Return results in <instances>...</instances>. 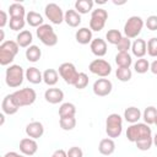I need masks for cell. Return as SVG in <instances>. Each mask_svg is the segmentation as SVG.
Segmentation results:
<instances>
[{
  "label": "cell",
  "mask_w": 157,
  "mask_h": 157,
  "mask_svg": "<svg viewBox=\"0 0 157 157\" xmlns=\"http://www.w3.org/2000/svg\"><path fill=\"white\" fill-rule=\"evenodd\" d=\"M20 45L16 40H5L0 44V65L10 66L15 60V56L18 54Z\"/></svg>",
  "instance_id": "cell-1"
},
{
  "label": "cell",
  "mask_w": 157,
  "mask_h": 157,
  "mask_svg": "<svg viewBox=\"0 0 157 157\" xmlns=\"http://www.w3.org/2000/svg\"><path fill=\"white\" fill-rule=\"evenodd\" d=\"M146 137H152V130L150 125L145 123H135L130 124V126L126 129V139L130 142H136L139 140L146 139Z\"/></svg>",
  "instance_id": "cell-2"
},
{
  "label": "cell",
  "mask_w": 157,
  "mask_h": 157,
  "mask_svg": "<svg viewBox=\"0 0 157 157\" xmlns=\"http://www.w3.org/2000/svg\"><path fill=\"white\" fill-rule=\"evenodd\" d=\"M25 72L21 65L17 64H12L10 66H7L6 71H5V82L9 87L11 88H17L22 85L23 80L26 78Z\"/></svg>",
  "instance_id": "cell-3"
},
{
  "label": "cell",
  "mask_w": 157,
  "mask_h": 157,
  "mask_svg": "<svg viewBox=\"0 0 157 157\" xmlns=\"http://www.w3.org/2000/svg\"><path fill=\"white\" fill-rule=\"evenodd\" d=\"M105 132L108 137H119L123 132V118L118 113H112L105 119Z\"/></svg>",
  "instance_id": "cell-4"
},
{
  "label": "cell",
  "mask_w": 157,
  "mask_h": 157,
  "mask_svg": "<svg viewBox=\"0 0 157 157\" xmlns=\"http://www.w3.org/2000/svg\"><path fill=\"white\" fill-rule=\"evenodd\" d=\"M36 34L38 39L47 47H54L58 44V34L55 33L54 28L48 23H44L38 27L36 29Z\"/></svg>",
  "instance_id": "cell-5"
},
{
  "label": "cell",
  "mask_w": 157,
  "mask_h": 157,
  "mask_svg": "<svg viewBox=\"0 0 157 157\" xmlns=\"http://www.w3.org/2000/svg\"><path fill=\"white\" fill-rule=\"evenodd\" d=\"M16 104L18 105V108L21 107H27V105H31L36 102L37 99V93L33 88H29V87H25V88H21V90H17L15 91L13 93H11Z\"/></svg>",
  "instance_id": "cell-6"
},
{
  "label": "cell",
  "mask_w": 157,
  "mask_h": 157,
  "mask_svg": "<svg viewBox=\"0 0 157 157\" xmlns=\"http://www.w3.org/2000/svg\"><path fill=\"white\" fill-rule=\"evenodd\" d=\"M144 26H145V22L140 16H131L126 20V22L124 25V28H123L124 36L128 37L129 39L137 38L139 34L141 33Z\"/></svg>",
  "instance_id": "cell-7"
},
{
  "label": "cell",
  "mask_w": 157,
  "mask_h": 157,
  "mask_svg": "<svg viewBox=\"0 0 157 157\" xmlns=\"http://www.w3.org/2000/svg\"><path fill=\"white\" fill-rule=\"evenodd\" d=\"M108 20V12L107 10L98 7L91 12V18H90V28L93 32H99L104 28L105 22Z\"/></svg>",
  "instance_id": "cell-8"
},
{
  "label": "cell",
  "mask_w": 157,
  "mask_h": 157,
  "mask_svg": "<svg viewBox=\"0 0 157 157\" xmlns=\"http://www.w3.org/2000/svg\"><path fill=\"white\" fill-rule=\"evenodd\" d=\"M58 72L60 75V77L67 83V85H75L77 77H78V71L76 70V66L72 63H63L59 69Z\"/></svg>",
  "instance_id": "cell-9"
},
{
  "label": "cell",
  "mask_w": 157,
  "mask_h": 157,
  "mask_svg": "<svg viewBox=\"0 0 157 157\" xmlns=\"http://www.w3.org/2000/svg\"><path fill=\"white\" fill-rule=\"evenodd\" d=\"M44 15L53 25H60L64 22V15L65 13L63 12V9L55 2H49L45 5Z\"/></svg>",
  "instance_id": "cell-10"
},
{
  "label": "cell",
  "mask_w": 157,
  "mask_h": 157,
  "mask_svg": "<svg viewBox=\"0 0 157 157\" xmlns=\"http://www.w3.org/2000/svg\"><path fill=\"white\" fill-rule=\"evenodd\" d=\"M88 70L99 77H107L112 72V65L104 59H94L90 63Z\"/></svg>",
  "instance_id": "cell-11"
},
{
  "label": "cell",
  "mask_w": 157,
  "mask_h": 157,
  "mask_svg": "<svg viewBox=\"0 0 157 157\" xmlns=\"http://www.w3.org/2000/svg\"><path fill=\"white\" fill-rule=\"evenodd\" d=\"M92 90H93V93L96 96H98V97H105V96H108L112 92L113 83H112L110 80H108L105 77H101V78H98V80L94 81Z\"/></svg>",
  "instance_id": "cell-12"
},
{
  "label": "cell",
  "mask_w": 157,
  "mask_h": 157,
  "mask_svg": "<svg viewBox=\"0 0 157 157\" xmlns=\"http://www.w3.org/2000/svg\"><path fill=\"white\" fill-rule=\"evenodd\" d=\"M20 151L25 156H33L38 151V144L34 139L31 137H23L20 141Z\"/></svg>",
  "instance_id": "cell-13"
},
{
  "label": "cell",
  "mask_w": 157,
  "mask_h": 157,
  "mask_svg": "<svg viewBox=\"0 0 157 157\" xmlns=\"http://www.w3.org/2000/svg\"><path fill=\"white\" fill-rule=\"evenodd\" d=\"M1 109H2V113L4 114H7V115H13L18 112V105L16 104L12 94H6L1 102Z\"/></svg>",
  "instance_id": "cell-14"
},
{
  "label": "cell",
  "mask_w": 157,
  "mask_h": 157,
  "mask_svg": "<svg viewBox=\"0 0 157 157\" xmlns=\"http://www.w3.org/2000/svg\"><path fill=\"white\" fill-rule=\"evenodd\" d=\"M44 98L50 104H58L64 99V92L58 87H50L44 92Z\"/></svg>",
  "instance_id": "cell-15"
},
{
  "label": "cell",
  "mask_w": 157,
  "mask_h": 157,
  "mask_svg": "<svg viewBox=\"0 0 157 157\" xmlns=\"http://www.w3.org/2000/svg\"><path fill=\"white\" fill-rule=\"evenodd\" d=\"M26 134L28 137L31 139H39L43 136L44 134V126L40 121H31L29 124H27L26 126Z\"/></svg>",
  "instance_id": "cell-16"
},
{
  "label": "cell",
  "mask_w": 157,
  "mask_h": 157,
  "mask_svg": "<svg viewBox=\"0 0 157 157\" xmlns=\"http://www.w3.org/2000/svg\"><path fill=\"white\" fill-rule=\"evenodd\" d=\"M90 48H91V52L93 55L101 58V56H104L107 54V42L102 38H93V40L91 42L90 44Z\"/></svg>",
  "instance_id": "cell-17"
},
{
  "label": "cell",
  "mask_w": 157,
  "mask_h": 157,
  "mask_svg": "<svg viewBox=\"0 0 157 157\" xmlns=\"http://www.w3.org/2000/svg\"><path fill=\"white\" fill-rule=\"evenodd\" d=\"M131 53L134 56L141 59L146 55L147 53V42L142 38H136L131 43Z\"/></svg>",
  "instance_id": "cell-18"
},
{
  "label": "cell",
  "mask_w": 157,
  "mask_h": 157,
  "mask_svg": "<svg viewBox=\"0 0 157 157\" xmlns=\"http://www.w3.org/2000/svg\"><path fill=\"white\" fill-rule=\"evenodd\" d=\"M75 39L77 43L85 45V44H91V42L93 40V36H92V31L88 27H81L76 31L75 33Z\"/></svg>",
  "instance_id": "cell-19"
},
{
  "label": "cell",
  "mask_w": 157,
  "mask_h": 157,
  "mask_svg": "<svg viewBox=\"0 0 157 157\" xmlns=\"http://www.w3.org/2000/svg\"><path fill=\"white\" fill-rule=\"evenodd\" d=\"M64 22L72 27V28H76L80 26L81 23V15L75 10V9H71V10H66L65 15H64Z\"/></svg>",
  "instance_id": "cell-20"
},
{
  "label": "cell",
  "mask_w": 157,
  "mask_h": 157,
  "mask_svg": "<svg viewBox=\"0 0 157 157\" xmlns=\"http://www.w3.org/2000/svg\"><path fill=\"white\" fill-rule=\"evenodd\" d=\"M98 151L101 155L103 156H109L112 155L114 151H115V142L113 139L110 137H105V139H102L99 141V145H98Z\"/></svg>",
  "instance_id": "cell-21"
},
{
  "label": "cell",
  "mask_w": 157,
  "mask_h": 157,
  "mask_svg": "<svg viewBox=\"0 0 157 157\" xmlns=\"http://www.w3.org/2000/svg\"><path fill=\"white\" fill-rule=\"evenodd\" d=\"M25 76H26V80L33 85H38L43 81V74L39 71L38 67L36 66H31L26 70L25 72Z\"/></svg>",
  "instance_id": "cell-22"
},
{
  "label": "cell",
  "mask_w": 157,
  "mask_h": 157,
  "mask_svg": "<svg viewBox=\"0 0 157 157\" xmlns=\"http://www.w3.org/2000/svg\"><path fill=\"white\" fill-rule=\"evenodd\" d=\"M141 118H142V113L137 107H128L124 110V119L130 124L139 123Z\"/></svg>",
  "instance_id": "cell-23"
},
{
  "label": "cell",
  "mask_w": 157,
  "mask_h": 157,
  "mask_svg": "<svg viewBox=\"0 0 157 157\" xmlns=\"http://www.w3.org/2000/svg\"><path fill=\"white\" fill-rule=\"evenodd\" d=\"M16 42H17V44L21 48H26L27 49L28 47L32 45V42H33V34H32V32L28 31V29L21 31L17 34V37H16Z\"/></svg>",
  "instance_id": "cell-24"
},
{
  "label": "cell",
  "mask_w": 157,
  "mask_h": 157,
  "mask_svg": "<svg viewBox=\"0 0 157 157\" xmlns=\"http://www.w3.org/2000/svg\"><path fill=\"white\" fill-rule=\"evenodd\" d=\"M10 18H26V9L20 2H13L9 6Z\"/></svg>",
  "instance_id": "cell-25"
},
{
  "label": "cell",
  "mask_w": 157,
  "mask_h": 157,
  "mask_svg": "<svg viewBox=\"0 0 157 157\" xmlns=\"http://www.w3.org/2000/svg\"><path fill=\"white\" fill-rule=\"evenodd\" d=\"M26 22H27L31 27H34V28H38V27H40L42 25H44L43 16H42L39 12H36V11H29V12H27V15H26Z\"/></svg>",
  "instance_id": "cell-26"
},
{
  "label": "cell",
  "mask_w": 157,
  "mask_h": 157,
  "mask_svg": "<svg viewBox=\"0 0 157 157\" xmlns=\"http://www.w3.org/2000/svg\"><path fill=\"white\" fill-rule=\"evenodd\" d=\"M59 81V72L55 69H47L43 72V82L48 86H55Z\"/></svg>",
  "instance_id": "cell-27"
},
{
  "label": "cell",
  "mask_w": 157,
  "mask_h": 157,
  "mask_svg": "<svg viewBox=\"0 0 157 157\" xmlns=\"http://www.w3.org/2000/svg\"><path fill=\"white\" fill-rule=\"evenodd\" d=\"M93 5L94 2L92 0H77L75 2V10L80 15H85L93 11Z\"/></svg>",
  "instance_id": "cell-28"
},
{
  "label": "cell",
  "mask_w": 157,
  "mask_h": 157,
  "mask_svg": "<svg viewBox=\"0 0 157 157\" xmlns=\"http://www.w3.org/2000/svg\"><path fill=\"white\" fill-rule=\"evenodd\" d=\"M25 55H26V59H27L29 63H37V61L40 59V56H42V50L39 49L38 45L32 44L31 47H28V48L26 49Z\"/></svg>",
  "instance_id": "cell-29"
},
{
  "label": "cell",
  "mask_w": 157,
  "mask_h": 157,
  "mask_svg": "<svg viewBox=\"0 0 157 157\" xmlns=\"http://www.w3.org/2000/svg\"><path fill=\"white\" fill-rule=\"evenodd\" d=\"M115 63L118 67H130L132 64V56L129 53L118 52L115 55Z\"/></svg>",
  "instance_id": "cell-30"
},
{
  "label": "cell",
  "mask_w": 157,
  "mask_h": 157,
  "mask_svg": "<svg viewBox=\"0 0 157 157\" xmlns=\"http://www.w3.org/2000/svg\"><path fill=\"white\" fill-rule=\"evenodd\" d=\"M76 114V107L71 102H65L59 107V117L65 118V117H75Z\"/></svg>",
  "instance_id": "cell-31"
},
{
  "label": "cell",
  "mask_w": 157,
  "mask_h": 157,
  "mask_svg": "<svg viewBox=\"0 0 157 157\" xmlns=\"http://www.w3.org/2000/svg\"><path fill=\"white\" fill-rule=\"evenodd\" d=\"M156 117H157V108L153 107V105L146 107L145 110L142 112V119H144V123L147 124V125L155 124Z\"/></svg>",
  "instance_id": "cell-32"
},
{
  "label": "cell",
  "mask_w": 157,
  "mask_h": 157,
  "mask_svg": "<svg viewBox=\"0 0 157 157\" xmlns=\"http://www.w3.org/2000/svg\"><path fill=\"white\" fill-rule=\"evenodd\" d=\"M123 37L124 36H123V33L120 31H118V29H109L105 33V42H108V43H110L113 45H117L121 40Z\"/></svg>",
  "instance_id": "cell-33"
},
{
  "label": "cell",
  "mask_w": 157,
  "mask_h": 157,
  "mask_svg": "<svg viewBox=\"0 0 157 157\" xmlns=\"http://www.w3.org/2000/svg\"><path fill=\"white\" fill-rule=\"evenodd\" d=\"M115 76L121 82H128L132 77V71L130 67H118L115 70Z\"/></svg>",
  "instance_id": "cell-34"
},
{
  "label": "cell",
  "mask_w": 157,
  "mask_h": 157,
  "mask_svg": "<svg viewBox=\"0 0 157 157\" xmlns=\"http://www.w3.org/2000/svg\"><path fill=\"white\" fill-rule=\"evenodd\" d=\"M59 125L63 130L70 131L76 126V118L75 117H65L59 119Z\"/></svg>",
  "instance_id": "cell-35"
},
{
  "label": "cell",
  "mask_w": 157,
  "mask_h": 157,
  "mask_svg": "<svg viewBox=\"0 0 157 157\" xmlns=\"http://www.w3.org/2000/svg\"><path fill=\"white\" fill-rule=\"evenodd\" d=\"M134 70H135L137 74H146V72L150 70V63H148V60L145 59V58L137 59V60L134 63Z\"/></svg>",
  "instance_id": "cell-36"
},
{
  "label": "cell",
  "mask_w": 157,
  "mask_h": 157,
  "mask_svg": "<svg viewBox=\"0 0 157 157\" xmlns=\"http://www.w3.org/2000/svg\"><path fill=\"white\" fill-rule=\"evenodd\" d=\"M118 52H123V53H129V50H131V39H129L128 37H123L121 40L115 45Z\"/></svg>",
  "instance_id": "cell-37"
},
{
  "label": "cell",
  "mask_w": 157,
  "mask_h": 157,
  "mask_svg": "<svg viewBox=\"0 0 157 157\" xmlns=\"http://www.w3.org/2000/svg\"><path fill=\"white\" fill-rule=\"evenodd\" d=\"M87 85H88V76H87V74L86 72H80L77 80H76V82L74 85V87L77 88V90H83V88L87 87Z\"/></svg>",
  "instance_id": "cell-38"
},
{
  "label": "cell",
  "mask_w": 157,
  "mask_h": 157,
  "mask_svg": "<svg viewBox=\"0 0 157 157\" xmlns=\"http://www.w3.org/2000/svg\"><path fill=\"white\" fill-rule=\"evenodd\" d=\"M135 145H136L137 150H140V151H147V150H150L152 147L153 139L152 137H146V139H142V140L136 141Z\"/></svg>",
  "instance_id": "cell-39"
},
{
  "label": "cell",
  "mask_w": 157,
  "mask_h": 157,
  "mask_svg": "<svg viewBox=\"0 0 157 157\" xmlns=\"http://www.w3.org/2000/svg\"><path fill=\"white\" fill-rule=\"evenodd\" d=\"M25 25H26V18H10V21H9V26L12 31L23 29Z\"/></svg>",
  "instance_id": "cell-40"
},
{
  "label": "cell",
  "mask_w": 157,
  "mask_h": 157,
  "mask_svg": "<svg viewBox=\"0 0 157 157\" xmlns=\"http://www.w3.org/2000/svg\"><path fill=\"white\" fill-rule=\"evenodd\" d=\"M147 54L151 58H157V37H152L147 42Z\"/></svg>",
  "instance_id": "cell-41"
},
{
  "label": "cell",
  "mask_w": 157,
  "mask_h": 157,
  "mask_svg": "<svg viewBox=\"0 0 157 157\" xmlns=\"http://www.w3.org/2000/svg\"><path fill=\"white\" fill-rule=\"evenodd\" d=\"M145 26L150 31H157V15H151L145 21Z\"/></svg>",
  "instance_id": "cell-42"
},
{
  "label": "cell",
  "mask_w": 157,
  "mask_h": 157,
  "mask_svg": "<svg viewBox=\"0 0 157 157\" xmlns=\"http://www.w3.org/2000/svg\"><path fill=\"white\" fill-rule=\"evenodd\" d=\"M66 152H67V157H83L82 150H81L80 147H77V146L70 147Z\"/></svg>",
  "instance_id": "cell-43"
},
{
  "label": "cell",
  "mask_w": 157,
  "mask_h": 157,
  "mask_svg": "<svg viewBox=\"0 0 157 157\" xmlns=\"http://www.w3.org/2000/svg\"><path fill=\"white\" fill-rule=\"evenodd\" d=\"M9 21H10V20L7 18V13H6L4 10H1V11H0V27H1V29L6 26V23H7Z\"/></svg>",
  "instance_id": "cell-44"
},
{
  "label": "cell",
  "mask_w": 157,
  "mask_h": 157,
  "mask_svg": "<svg viewBox=\"0 0 157 157\" xmlns=\"http://www.w3.org/2000/svg\"><path fill=\"white\" fill-rule=\"evenodd\" d=\"M50 157H67V152L63 148H59V150H55Z\"/></svg>",
  "instance_id": "cell-45"
},
{
  "label": "cell",
  "mask_w": 157,
  "mask_h": 157,
  "mask_svg": "<svg viewBox=\"0 0 157 157\" xmlns=\"http://www.w3.org/2000/svg\"><path fill=\"white\" fill-rule=\"evenodd\" d=\"M2 157H27V156H25V155H22V153H17V152H15V151H11V152H6Z\"/></svg>",
  "instance_id": "cell-46"
},
{
  "label": "cell",
  "mask_w": 157,
  "mask_h": 157,
  "mask_svg": "<svg viewBox=\"0 0 157 157\" xmlns=\"http://www.w3.org/2000/svg\"><path fill=\"white\" fill-rule=\"evenodd\" d=\"M150 71H151L153 75H157V59L153 60V61L150 64Z\"/></svg>",
  "instance_id": "cell-47"
},
{
  "label": "cell",
  "mask_w": 157,
  "mask_h": 157,
  "mask_svg": "<svg viewBox=\"0 0 157 157\" xmlns=\"http://www.w3.org/2000/svg\"><path fill=\"white\" fill-rule=\"evenodd\" d=\"M4 123H5V115H4V113H1L0 114V125H4Z\"/></svg>",
  "instance_id": "cell-48"
},
{
  "label": "cell",
  "mask_w": 157,
  "mask_h": 157,
  "mask_svg": "<svg viewBox=\"0 0 157 157\" xmlns=\"http://www.w3.org/2000/svg\"><path fill=\"white\" fill-rule=\"evenodd\" d=\"M152 139H153V145L157 147V132H156V134L152 136Z\"/></svg>",
  "instance_id": "cell-49"
},
{
  "label": "cell",
  "mask_w": 157,
  "mask_h": 157,
  "mask_svg": "<svg viewBox=\"0 0 157 157\" xmlns=\"http://www.w3.org/2000/svg\"><path fill=\"white\" fill-rule=\"evenodd\" d=\"M155 125H157V117H156V120H155Z\"/></svg>",
  "instance_id": "cell-50"
}]
</instances>
